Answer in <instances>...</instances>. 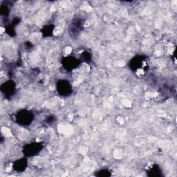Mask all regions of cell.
<instances>
[{
    "label": "cell",
    "mask_w": 177,
    "mask_h": 177,
    "mask_svg": "<svg viewBox=\"0 0 177 177\" xmlns=\"http://www.w3.org/2000/svg\"><path fill=\"white\" fill-rule=\"evenodd\" d=\"M60 88H63L59 89V92L62 93V95H67L66 94H69V92L71 91V87H70L69 82H64V84L62 83L60 85Z\"/></svg>",
    "instance_id": "6da1fadb"
}]
</instances>
